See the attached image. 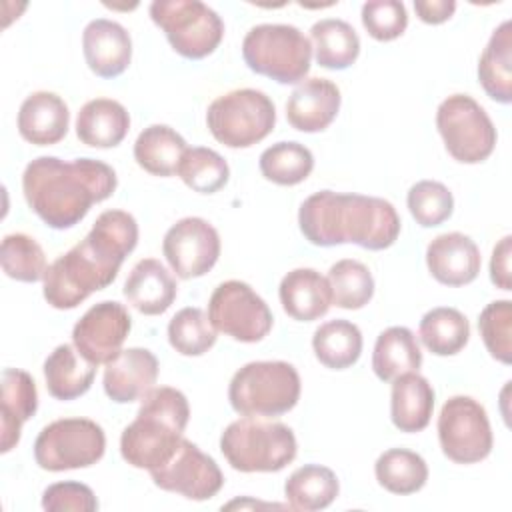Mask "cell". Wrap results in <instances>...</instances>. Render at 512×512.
<instances>
[{
	"mask_svg": "<svg viewBox=\"0 0 512 512\" xmlns=\"http://www.w3.org/2000/svg\"><path fill=\"white\" fill-rule=\"evenodd\" d=\"M162 254L178 278H200L218 262L220 236L208 220L188 216L168 228L162 240Z\"/></svg>",
	"mask_w": 512,
	"mask_h": 512,
	"instance_id": "obj_14",
	"label": "cell"
},
{
	"mask_svg": "<svg viewBox=\"0 0 512 512\" xmlns=\"http://www.w3.org/2000/svg\"><path fill=\"white\" fill-rule=\"evenodd\" d=\"M208 318L216 332L246 344L266 338L274 324L268 304L240 280H226L214 288L208 300Z\"/></svg>",
	"mask_w": 512,
	"mask_h": 512,
	"instance_id": "obj_13",
	"label": "cell"
},
{
	"mask_svg": "<svg viewBox=\"0 0 512 512\" xmlns=\"http://www.w3.org/2000/svg\"><path fill=\"white\" fill-rule=\"evenodd\" d=\"M158 360L148 348H126L104 368V392L118 404L142 400L156 384Z\"/></svg>",
	"mask_w": 512,
	"mask_h": 512,
	"instance_id": "obj_18",
	"label": "cell"
},
{
	"mask_svg": "<svg viewBox=\"0 0 512 512\" xmlns=\"http://www.w3.org/2000/svg\"><path fill=\"white\" fill-rule=\"evenodd\" d=\"M106 450L100 424L88 418H60L46 424L34 442V460L42 470L64 472L96 464Z\"/></svg>",
	"mask_w": 512,
	"mask_h": 512,
	"instance_id": "obj_10",
	"label": "cell"
},
{
	"mask_svg": "<svg viewBox=\"0 0 512 512\" xmlns=\"http://www.w3.org/2000/svg\"><path fill=\"white\" fill-rule=\"evenodd\" d=\"M220 452L238 472H280L296 458L298 444L286 424L244 416L224 428Z\"/></svg>",
	"mask_w": 512,
	"mask_h": 512,
	"instance_id": "obj_5",
	"label": "cell"
},
{
	"mask_svg": "<svg viewBox=\"0 0 512 512\" xmlns=\"http://www.w3.org/2000/svg\"><path fill=\"white\" fill-rule=\"evenodd\" d=\"M38 408V390L34 378L20 368L2 370V454L20 442L22 424L28 422Z\"/></svg>",
	"mask_w": 512,
	"mask_h": 512,
	"instance_id": "obj_24",
	"label": "cell"
},
{
	"mask_svg": "<svg viewBox=\"0 0 512 512\" xmlns=\"http://www.w3.org/2000/svg\"><path fill=\"white\" fill-rule=\"evenodd\" d=\"M444 456L456 464H476L492 452V428L484 406L470 396H452L438 416Z\"/></svg>",
	"mask_w": 512,
	"mask_h": 512,
	"instance_id": "obj_12",
	"label": "cell"
},
{
	"mask_svg": "<svg viewBox=\"0 0 512 512\" xmlns=\"http://www.w3.org/2000/svg\"><path fill=\"white\" fill-rule=\"evenodd\" d=\"M176 174L190 190L198 194H214L226 186L230 168L216 150L194 146L184 152Z\"/></svg>",
	"mask_w": 512,
	"mask_h": 512,
	"instance_id": "obj_38",
	"label": "cell"
},
{
	"mask_svg": "<svg viewBox=\"0 0 512 512\" xmlns=\"http://www.w3.org/2000/svg\"><path fill=\"white\" fill-rule=\"evenodd\" d=\"M374 474L384 490L408 496L424 488L428 480V466L426 460L412 450L390 448L378 456Z\"/></svg>",
	"mask_w": 512,
	"mask_h": 512,
	"instance_id": "obj_35",
	"label": "cell"
},
{
	"mask_svg": "<svg viewBox=\"0 0 512 512\" xmlns=\"http://www.w3.org/2000/svg\"><path fill=\"white\" fill-rule=\"evenodd\" d=\"M136 244V218L124 210H104L86 238L46 268L42 280L46 302L56 310L76 308L116 280Z\"/></svg>",
	"mask_w": 512,
	"mask_h": 512,
	"instance_id": "obj_1",
	"label": "cell"
},
{
	"mask_svg": "<svg viewBox=\"0 0 512 512\" xmlns=\"http://www.w3.org/2000/svg\"><path fill=\"white\" fill-rule=\"evenodd\" d=\"M300 376L284 360L248 362L234 372L228 400L242 416L274 418L290 412L300 398Z\"/></svg>",
	"mask_w": 512,
	"mask_h": 512,
	"instance_id": "obj_6",
	"label": "cell"
},
{
	"mask_svg": "<svg viewBox=\"0 0 512 512\" xmlns=\"http://www.w3.org/2000/svg\"><path fill=\"white\" fill-rule=\"evenodd\" d=\"M418 334L432 354L454 356L468 344L470 324L460 310L438 306L422 316Z\"/></svg>",
	"mask_w": 512,
	"mask_h": 512,
	"instance_id": "obj_34",
	"label": "cell"
},
{
	"mask_svg": "<svg viewBox=\"0 0 512 512\" xmlns=\"http://www.w3.org/2000/svg\"><path fill=\"white\" fill-rule=\"evenodd\" d=\"M422 352L414 332L406 326H390L376 338L372 370L382 382H392L406 372H418Z\"/></svg>",
	"mask_w": 512,
	"mask_h": 512,
	"instance_id": "obj_29",
	"label": "cell"
},
{
	"mask_svg": "<svg viewBox=\"0 0 512 512\" xmlns=\"http://www.w3.org/2000/svg\"><path fill=\"white\" fill-rule=\"evenodd\" d=\"M130 130L128 110L112 98L86 102L76 116V136L90 148H114Z\"/></svg>",
	"mask_w": 512,
	"mask_h": 512,
	"instance_id": "obj_26",
	"label": "cell"
},
{
	"mask_svg": "<svg viewBox=\"0 0 512 512\" xmlns=\"http://www.w3.org/2000/svg\"><path fill=\"white\" fill-rule=\"evenodd\" d=\"M186 150V140L174 128L152 124L138 134L134 142V160L144 172L166 178L178 172Z\"/></svg>",
	"mask_w": 512,
	"mask_h": 512,
	"instance_id": "obj_30",
	"label": "cell"
},
{
	"mask_svg": "<svg viewBox=\"0 0 512 512\" xmlns=\"http://www.w3.org/2000/svg\"><path fill=\"white\" fill-rule=\"evenodd\" d=\"M284 312L298 322L322 318L332 306V290L328 278L314 268L290 270L278 288Z\"/></svg>",
	"mask_w": 512,
	"mask_h": 512,
	"instance_id": "obj_22",
	"label": "cell"
},
{
	"mask_svg": "<svg viewBox=\"0 0 512 512\" xmlns=\"http://www.w3.org/2000/svg\"><path fill=\"white\" fill-rule=\"evenodd\" d=\"M478 330L490 356L502 364L512 362V302L494 300L478 316Z\"/></svg>",
	"mask_w": 512,
	"mask_h": 512,
	"instance_id": "obj_42",
	"label": "cell"
},
{
	"mask_svg": "<svg viewBox=\"0 0 512 512\" xmlns=\"http://www.w3.org/2000/svg\"><path fill=\"white\" fill-rule=\"evenodd\" d=\"M0 262L4 274L18 282L44 280L48 268L42 246L32 236L22 232L4 236L0 248Z\"/></svg>",
	"mask_w": 512,
	"mask_h": 512,
	"instance_id": "obj_40",
	"label": "cell"
},
{
	"mask_svg": "<svg viewBox=\"0 0 512 512\" xmlns=\"http://www.w3.org/2000/svg\"><path fill=\"white\" fill-rule=\"evenodd\" d=\"M362 26L378 42H390L408 26L406 6L398 0H372L362 6Z\"/></svg>",
	"mask_w": 512,
	"mask_h": 512,
	"instance_id": "obj_43",
	"label": "cell"
},
{
	"mask_svg": "<svg viewBox=\"0 0 512 512\" xmlns=\"http://www.w3.org/2000/svg\"><path fill=\"white\" fill-rule=\"evenodd\" d=\"M190 406L186 396L172 386H154L138 408L134 422H130L120 436L122 458L142 470H154L166 464L188 426Z\"/></svg>",
	"mask_w": 512,
	"mask_h": 512,
	"instance_id": "obj_4",
	"label": "cell"
},
{
	"mask_svg": "<svg viewBox=\"0 0 512 512\" xmlns=\"http://www.w3.org/2000/svg\"><path fill=\"white\" fill-rule=\"evenodd\" d=\"M298 226L314 246L356 244L366 250H384L400 234V216L388 200L378 196L320 190L302 202Z\"/></svg>",
	"mask_w": 512,
	"mask_h": 512,
	"instance_id": "obj_3",
	"label": "cell"
},
{
	"mask_svg": "<svg viewBox=\"0 0 512 512\" xmlns=\"http://www.w3.org/2000/svg\"><path fill=\"white\" fill-rule=\"evenodd\" d=\"M70 126L66 102L48 90L32 92L18 110V132L34 146H52L60 142Z\"/></svg>",
	"mask_w": 512,
	"mask_h": 512,
	"instance_id": "obj_21",
	"label": "cell"
},
{
	"mask_svg": "<svg viewBox=\"0 0 512 512\" xmlns=\"http://www.w3.org/2000/svg\"><path fill=\"white\" fill-rule=\"evenodd\" d=\"M178 286L174 276L156 258L136 262L124 282L126 300L146 316L164 314L176 300Z\"/></svg>",
	"mask_w": 512,
	"mask_h": 512,
	"instance_id": "obj_23",
	"label": "cell"
},
{
	"mask_svg": "<svg viewBox=\"0 0 512 512\" xmlns=\"http://www.w3.org/2000/svg\"><path fill=\"white\" fill-rule=\"evenodd\" d=\"M312 348L322 366L344 370L356 364L362 354V332L350 320H328L314 330Z\"/></svg>",
	"mask_w": 512,
	"mask_h": 512,
	"instance_id": "obj_33",
	"label": "cell"
},
{
	"mask_svg": "<svg viewBox=\"0 0 512 512\" xmlns=\"http://www.w3.org/2000/svg\"><path fill=\"white\" fill-rule=\"evenodd\" d=\"M42 508L48 512H94L98 510L96 494L82 482H56L42 494Z\"/></svg>",
	"mask_w": 512,
	"mask_h": 512,
	"instance_id": "obj_44",
	"label": "cell"
},
{
	"mask_svg": "<svg viewBox=\"0 0 512 512\" xmlns=\"http://www.w3.org/2000/svg\"><path fill=\"white\" fill-rule=\"evenodd\" d=\"M132 328V318L124 304L104 300L90 306L74 324L72 342L92 364H108L122 352V344Z\"/></svg>",
	"mask_w": 512,
	"mask_h": 512,
	"instance_id": "obj_16",
	"label": "cell"
},
{
	"mask_svg": "<svg viewBox=\"0 0 512 512\" xmlns=\"http://www.w3.org/2000/svg\"><path fill=\"white\" fill-rule=\"evenodd\" d=\"M258 166L266 180L278 186H296L310 176L314 156L300 142H276L260 154Z\"/></svg>",
	"mask_w": 512,
	"mask_h": 512,
	"instance_id": "obj_36",
	"label": "cell"
},
{
	"mask_svg": "<svg viewBox=\"0 0 512 512\" xmlns=\"http://www.w3.org/2000/svg\"><path fill=\"white\" fill-rule=\"evenodd\" d=\"M436 128L448 154L462 164L484 162L498 138L486 110L468 94H452L440 102Z\"/></svg>",
	"mask_w": 512,
	"mask_h": 512,
	"instance_id": "obj_11",
	"label": "cell"
},
{
	"mask_svg": "<svg viewBox=\"0 0 512 512\" xmlns=\"http://www.w3.org/2000/svg\"><path fill=\"white\" fill-rule=\"evenodd\" d=\"M314 58L322 68L346 70L360 54L356 30L340 18H324L310 28Z\"/></svg>",
	"mask_w": 512,
	"mask_h": 512,
	"instance_id": "obj_32",
	"label": "cell"
},
{
	"mask_svg": "<svg viewBox=\"0 0 512 512\" xmlns=\"http://www.w3.org/2000/svg\"><path fill=\"white\" fill-rule=\"evenodd\" d=\"M242 58L260 76L296 84L310 72L312 42L292 24H258L242 40Z\"/></svg>",
	"mask_w": 512,
	"mask_h": 512,
	"instance_id": "obj_7",
	"label": "cell"
},
{
	"mask_svg": "<svg viewBox=\"0 0 512 512\" xmlns=\"http://www.w3.org/2000/svg\"><path fill=\"white\" fill-rule=\"evenodd\" d=\"M168 342L182 356H202L216 344V330L204 310L188 306L170 318Z\"/></svg>",
	"mask_w": 512,
	"mask_h": 512,
	"instance_id": "obj_39",
	"label": "cell"
},
{
	"mask_svg": "<svg viewBox=\"0 0 512 512\" xmlns=\"http://www.w3.org/2000/svg\"><path fill=\"white\" fill-rule=\"evenodd\" d=\"M328 284L332 290V304L344 310H360L374 296V278L366 264L344 258L330 266Z\"/></svg>",
	"mask_w": 512,
	"mask_h": 512,
	"instance_id": "obj_37",
	"label": "cell"
},
{
	"mask_svg": "<svg viewBox=\"0 0 512 512\" xmlns=\"http://www.w3.org/2000/svg\"><path fill=\"white\" fill-rule=\"evenodd\" d=\"M510 254H512V236H504L494 246L492 258H490V280L500 290H512Z\"/></svg>",
	"mask_w": 512,
	"mask_h": 512,
	"instance_id": "obj_45",
	"label": "cell"
},
{
	"mask_svg": "<svg viewBox=\"0 0 512 512\" xmlns=\"http://www.w3.org/2000/svg\"><path fill=\"white\" fill-rule=\"evenodd\" d=\"M434 388L418 372H406L392 380L390 418L400 432H422L432 418Z\"/></svg>",
	"mask_w": 512,
	"mask_h": 512,
	"instance_id": "obj_25",
	"label": "cell"
},
{
	"mask_svg": "<svg viewBox=\"0 0 512 512\" xmlns=\"http://www.w3.org/2000/svg\"><path fill=\"white\" fill-rule=\"evenodd\" d=\"M340 492L336 474L320 464H304L296 468L284 484V496L290 508L314 512L328 508Z\"/></svg>",
	"mask_w": 512,
	"mask_h": 512,
	"instance_id": "obj_31",
	"label": "cell"
},
{
	"mask_svg": "<svg viewBox=\"0 0 512 512\" xmlns=\"http://www.w3.org/2000/svg\"><path fill=\"white\" fill-rule=\"evenodd\" d=\"M116 184L114 168L94 158L64 162L56 156H38L22 174L26 204L54 230L76 226L94 204L112 196Z\"/></svg>",
	"mask_w": 512,
	"mask_h": 512,
	"instance_id": "obj_2",
	"label": "cell"
},
{
	"mask_svg": "<svg viewBox=\"0 0 512 512\" xmlns=\"http://www.w3.org/2000/svg\"><path fill=\"white\" fill-rule=\"evenodd\" d=\"M512 24L504 20L490 36L478 60V80L484 92L500 102H512Z\"/></svg>",
	"mask_w": 512,
	"mask_h": 512,
	"instance_id": "obj_28",
	"label": "cell"
},
{
	"mask_svg": "<svg viewBox=\"0 0 512 512\" xmlns=\"http://www.w3.org/2000/svg\"><path fill=\"white\" fill-rule=\"evenodd\" d=\"M340 88L328 78L302 80L286 102V118L300 132L326 130L340 110Z\"/></svg>",
	"mask_w": 512,
	"mask_h": 512,
	"instance_id": "obj_20",
	"label": "cell"
},
{
	"mask_svg": "<svg viewBox=\"0 0 512 512\" xmlns=\"http://www.w3.org/2000/svg\"><path fill=\"white\" fill-rule=\"evenodd\" d=\"M150 476L160 490L176 492L196 502L214 498L224 484L222 470L214 458L186 438L166 464L150 470Z\"/></svg>",
	"mask_w": 512,
	"mask_h": 512,
	"instance_id": "obj_15",
	"label": "cell"
},
{
	"mask_svg": "<svg viewBox=\"0 0 512 512\" xmlns=\"http://www.w3.org/2000/svg\"><path fill=\"white\" fill-rule=\"evenodd\" d=\"M82 50L88 68L100 78H116L126 72L132 60L128 30L108 18H96L82 32Z\"/></svg>",
	"mask_w": 512,
	"mask_h": 512,
	"instance_id": "obj_19",
	"label": "cell"
},
{
	"mask_svg": "<svg viewBox=\"0 0 512 512\" xmlns=\"http://www.w3.org/2000/svg\"><path fill=\"white\" fill-rule=\"evenodd\" d=\"M416 16L426 24H442L452 18L456 10L454 0H416L414 2Z\"/></svg>",
	"mask_w": 512,
	"mask_h": 512,
	"instance_id": "obj_46",
	"label": "cell"
},
{
	"mask_svg": "<svg viewBox=\"0 0 512 512\" xmlns=\"http://www.w3.org/2000/svg\"><path fill=\"white\" fill-rule=\"evenodd\" d=\"M96 364L88 362L74 344L56 346L44 360L46 390L56 400H74L86 394L94 382Z\"/></svg>",
	"mask_w": 512,
	"mask_h": 512,
	"instance_id": "obj_27",
	"label": "cell"
},
{
	"mask_svg": "<svg viewBox=\"0 0 512 512\" xmlns=\"http://www.w3.org/2000/svg\"><path fill=\"white\" fill-rule=\"evenodd\" d=\"M406 204L416 224L424 228H434L444 224L454 212L452 192L442 182H436V180L416 182L408 190Z\"/></svg>",
	"mask_w": 512,
	"mask_h": 512,
	"instance_id": "obj_41",
	"label": "cell"
},
{
	"mask_svg": "<svg viewBox=\"0 0 512 512\" xmlns=\"http://www.w3.org/2000/svg\"><path fill=\"white\" fill-rule=\"evenodd\" d=\"M210 134L228 148H250L276 124L274 102L260 90L240 88L218 96L206 112Z\"/></svg>",
	"mask_w": 512,
	"mask_h": 512,
	"instance_id": "obj_8",
	"label": "cell"
},
{
	"mask_svg": "<svg viewBox=\"0 0 512 512\" xmlns=\"http://www.w3.org/2000/svg\"><path fill=\"white\" fill-rule=\"evenodd\" d=\"M150 18L174 52L188 60L210 56L224 38L222 18L200 0H156L150 4Z\"/></svg>",
	"mask_w": 512,
	"mask_h": 512,
	"instance_id": "obj_9",
	"label": "cell"
},
{
	"mask_svg": "<svg viewBox=\"0 0 512 512\" xmlns=\"http://www.w3.org/2000/svg\"><path fill=\"white\" fill-rule=\"evenodd\" d=\"M426 266L444 286H466L476 280L482 258L476 242L462 232L436 236L426 248Z\"/></svg>",
	"mask_w": 512,
	"mask_h": 512,
	"instance_id": "obj_17",
	"label": "cell"
}]
</instances>
